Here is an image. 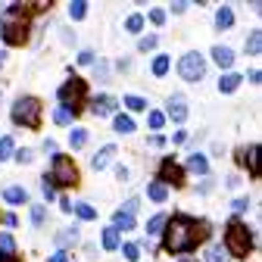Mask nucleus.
Instances as JSON below:
<instances>
[{
  "label": "nucleus",
  "instance_id": "1",
  "mask_svg": "<svg viewBox=\"0 0 262 262\" xmlns=\"http://www.w3.org/2000/svg\"><path fill=\"white\" fill-rule=\"evenodd\" d=\"M166 225H169L166 228V250L169 253H184V250H190L196 241L206 234V228L203 225H193L190 219H172Z\"/></svg>",
  "mask_w": 262,
  "mask_h": 262
},
{
  "label": "nucleus",
  "instance_id": "2",
  "mask_svg": "<svg viewBox=\"0 0 262 262\" xmlns=\"http://www.w3.org/2000/svg\"><path fill=\"white\" fill-rule=\"evenodd\" d=\"M250 247H253V234L247 231V225H241V222L228 225V231H225V253L244 259L250 253Z\"/></svg>",
  "mask_w": 262,
  "mask_h": 262
},
{
  "label": "nucleus",
  "instance_id": "3",
  "mask_svg": "<svg viewBox=\"0 0 262 262\" xmlns=\"http://www.w3.org/2000/svg\"><path fill=\"white\" fill-rule=\"evenodd\" d=\"M13 122L16 125H25V128H38L41 122V103L35 97H19L13 103Z\"/></svg>",
  "mask_w": 262,
  "mask_h": 262
},
{
  "label": "nucleus",
  "instance_id": "4",
  "mask_svg": "<svg viewBox=\"0 0 262 262\" xmlns=\"http://www.w3.org/2000/svg\"><path fill=\"white\" fill-rule=\"evenodd\" d=\"M203 72H206V59H203L200 53H184V56H181V62H178V75H181L184 81H200Z\"/></svg>",
  "mask_w": 262,
  "mask_h": 262
},
{
  "label": "nucleus",
  "instance_id": "5",
  "mask_svg": "<svg viewBox=\"0 0 262 262\" xmlns=\"http://www.w3.org/2000/svg\"><path fill=\"white\" fill-rule=\"evenodd\" d=\"M50 181H53V187H56V184H75V181H78V169H75V162H72L69 156H56V159H53Z\"/></svg>",
  "mask_w": 262,
  "mask_h": 262
},
{
  "label": "nucleus",
  "instance_id": "6",
  "mask_svg": "<svg viewBox=\"0 0 262 262\" xmlns=\"http://www.w3.org/2000/svg\"><path fill=\"white\" fill-rule=\"evenodd\" d=\"M81 97H84V81L81 78H72V81H66L59 88V103H62V110H72L75 113V103H81Z\"/></svg>",
  "mask_w": 262,
  "mask_h": 262
},
{
  "label": "nucleus",
  "instance_id": "7",
  "mask_svg": "<svg viewBox=\"0 0 262 262\" xmlns=\"http://www.w3.org/2000/svg\"><path fill=\"white\" fill-rule=\"evenodd\" d=\"M166 116L172 119V122H184L187 119V100L181 94H172L169 97V106H166Z\"/></svg>",
  "mask_w": 262,
  "mask_h": 262
},
{
  "label": "nucleus",
  "instance_id": "8",
  "mask_svg": "<svg viewBox=\"0 0 262 262\" xmlns=\"http://www.w3.org/2000/svg\"><path fill=\"white\" fill-rule=\"evenodd\" d=\"M4 38H7L10 44H22V41L28 38V28H25V22H10V25L4 28Z\"/></svg>",
  "mask_w": 262,
  "mask_h": 262
},
{
  "label": "nucleus",
  "instance_id": "9",
  "mask_svg": "<svg viewBox=\"0 0 262 262\" xmlns=\"http://www.w3.org/2000/svg\"><path fill=\"white\" fill-rule=\"evenodd\" d=\"M116 106H119V103L113 100V97L103 94V97H97V100L91 103V113H94V116H110V113H116Z\"/></svg>",
  "mask_w": 262,
  "mask_h": 262
},
{
  "label": "nucleus",
  "instance_id": "10",
  "mask_svg": "<svg viewBox=\"0 0 262 262\" xmlns=\"http://www.w3.org/2000/svg\"><path fill=\"white\" fill-rule=\"evenodd\" d=\"M241 78H244V75H237V72H225V75L219 78V91H222V94L237 91V88H241Z\"/></svg>",
  "mask_w": 262,
  "mask_h": 262
},
{
  "label": "nucleus",
  "instance_id": "11",
  "mask_svg": "<svg viewBox=\"0 0 262 262\" xmlns=\"http://www.w3.org/2000/svg\"><path fill=\"white\" fill-rule=\"evenodd\" d=\"M113 153H116V147H113V144H106L100 153H97V156L91 159V166H94L97 172H100V169H106V166H110V159H113Z\"/></svg>",
  "mask_w": 262,
  "mask_h": 262
},
{
  "label": "nucleus",
  "instance_id": "12",
  "mask_svg": "<svg viewBox=\"0 0 262 262\" xmlns=\"http://www.w3.org/2000/svg\"><path fill=\"white\" fill-rule=\"evenodd\" d=\"M162 181H172V184H181L184 178H181V169L175 166V162H162Z\"/></svg>",
  "mask_w": 262,
  "mask_h": 262
},
{
  "label": "nucleus",
  "instance_id": "13",
  "mask_svg": "<svg viewBox=\"0 0 262 262\" xmlns=\"http://www.w3.org/2000/svg\"><path fill=\"white\" fill-rule=\"evenodd\" d=\"M113 228H116V231H131V228H135V215H128V212H116L113 215Z\"/></svg>",
  "mask_w": 262,
  "mask_h": 262
},
{
  "label": "nucleus",
  "instance_id": "14",
  "mask_svg": "<svg viewBox=\"0 0 262 262\" xmlns=\"http://www.w3.org/2000/svg\"><path fill=\"white\" fill-rule=\"evenodd\" d=\"M247 53H250V56H259V53H262V31H259V28L250 31V38H247Z\"/></svg>",
  "mask_w": 262,
  "mask_h": 262
},
{
  "label": "nucleus",
  "instance_id": "15",
  "mask_svg": "<svg viewBox=\"0 0 262 262\" xmlns=\"http://www.w3.org/2000/svg\"><path fill=\"white\" fill-rule=\"evenodd\" d=\"M4 200L13 203V206H19V203L28 200V193H25V187H7V190H4Z\"/></svg>",
  "mask_w": 262,
  "mask_h": 262
},
{
  "label": "nucleus",
  "instance_id": "16",
  "mask_svg": "<svg viewBox=\"0 0 262 262\" xmlns=\"http://www.w3.org/2000/svg\"><path fill=\"white\" fill-rule=\"evenodd\" d=\"M212 59H215V62L222 66V69H228V66L234 62V53L228 50V47H212Z\"/></svg>",
  "mask_w": 262,
  "mask_h": 262
},
{
  "label": "nucleus",
  "instance_id": "17",
  "mask_svg": "<svg viewBox=\"0 0 262 262\" xmlns=\"http://www.w3.org/2000/svg\"><path fill=\"white\" fill-rule=\"evenodd\" d=\"M147 193H150L153 203H166V196H169V190H166V184H162V181H153V184L147 187Z\"/></svg>",
  "mask_w": 262,
  "mask_h": 262
},
{
  "label": "nucleus",
  "instance_id": "18",
  "mask_svg": "<svg viewBox=\"0 0 262 262\" xmlns=\"http://www.w3.org/2000/svg\"><path fill=\"white\" fill-rule=\"evenodd\" d=\"M187 169H190V172H196V175H206V169H209V162H206V156H200V153H193V156L187 159Z\"/></svg>",
  "mask_w": 262,
  "mask_h": 262
},
{
  "label": "nucleus",
  "instance_id": "19",
  "mask_svg": "<svg viewBox=\"0 0 262 262\" xmlns=\"http://www.w3.org/2000/svg\"><path fill=\"white\" fill-rule=\"evenodd\" d=\"M244 162H247V169H250V175H259V147H256V144H253V147L247 150Z\"/></svg>",
  "mask_w": 262,
  "mask_h": 262
},
{
  "label": "nucleus",
  "instance_id": "20",
  "mask_svg": "<svg viewBox=\"0 0 262 262\" xmlns=\"http://www.w3.org/2000/svg\"><path fill=\"white\" fill-rule=\"evenodd\" d=\"M215 25H219V28H231V25H234V13L228 10V7H222V10L215 13Z\"/></svg>",
  "mask_w": 262,
  "mask_h": 262
},
{
  "label": "nucleus",
  "instance_id": "21",
  "mask_svg": "<svg viewBox=\"0 0 262 262\" xmlns=\"http://www.w3.org/2000/svg\"><path fill=\"white\" fill-rule=\"evenodd\" d=\"M103 250H119V231L116 228H103Z\"/></svg>",
  "mask_w": 262,
  "mask_h": 262
},
{
  "label": "nucleus",
  "instance_id": "22",
  "mask_svg": "<svg viewBox=\"0 0 262 262\" xmlns=\"http://www.w3.org/2000/svg\"><path fill=\"white\" fill-rule=\"evenodd\" d=\"M84 13H88V0H72L69 4V16L72 19H84Z\"/></svg>",
  "mask_w": 262,
  "mask_h": 262
},
{
  "label": "nucleus",
  "instance_id": "23",
  "mask_svg": "<svg viewBox=\"0 0 262 262\" xmlns=\"http://www.w3.org/2000/svg\"><path fill=\"white\" fill-rule=\"evenodd\" d=\"M166 222H169L166 215H153V219L147 222V234H159L162 228H166Z\"/></svg>",
  "mask_w": 262,
  "mask_h": 262
},
{
  "label": "nucleus",
  "instance_id": "24",
  "mask_svg": "<svg viewBox=\"0 0 262 262\" xmlns=\"http://www.w3.org/2000/svg\"><path fill=\"white\" fill-rule=\"evenodd\" d=\"M116 131H122V135H131V131H135V122L119 113V116H116Z\"/></svg>",
  "mask_w": 262,
  "mask_h": 262
},
{
  "label": "nucleus",
  "instance_id": "25",
  "mask_svg": "<svg viewBox=\"0 0 262 262\" xmlns=\"http://www.w3.org/2000/svg\"><path fill=\"white\" fill-rule=\"evenodd\" d=\"M122 103H125L128 110H135V113L147 106V100H144V97H138V94H128V97H125V100H122Z\"/></svg>",
  "mask_w": 262,
  "mask_h": 262
},
{
  "label": "nucleus",
  "instance_id": "26",
  "mask_svg": "<svg viewBox=\"0 0 262 262\" xmlns=\"http://www.w3.org/2000/svg\"><path fill=\"white\" fill-rule=\"evenodd\" d=\"M72 119H75L72 110H62V106H59V110L53 113V122H56V125H72Z\"/></svg>",
  "mask_w": 262,
  "mask_h": 262
},
{
  "label": "nucleus",
  "instance_id": "27",
  "mask_svg": "<svg viewBox=\"0 0 262 262\" xmlns=\"http://www.w3.org/2000/svg\"><path fill=\"white\" fill-rule=\"evenodd\" d=\"M13 150H16L13 138H0V162H4V159H10V156H13Z\"/></svg>",
  "mask_w": 262,
  "mask_h": 262
},
{
  "label": "nucleus",
  "instance_id": "28",
  "mask_svg": "<svg viewBox=\"0 0 262 262\" xmlns=\"http://www.w3.org/2000/svg\"><path fill=\"white\" fill-rule=\"evenodd\" d=\"M206 262H228V253L222 247H209L206 250Z\"/></svg>",
  "mask_w": 262,
  "mask_h": 262
},
{
  "label": "nucleus",
  "instance_id": "29",
  "mask_svg": "<svg viewBox=\"0 0 262 262\" xmlns=\"http://www.w3.org/2000/svg\"><path fill=\"white\" fill-rule=\"evenodd\" d=\"M84 141H88V131H84V128H72L69 144H72V147H84Z\"/></svg>",
  "mask_w": 262,
  "mask_h": 262
},
{
  "label": "nucleus",
  "instance_id": "30",
  "mask_svg": "<svg viewBox=\"0 0 262 262\" xmlns=\"http://www.w3.org/2000/svg\"><path fill=\"white\" fill-rule=\"evenodd\" d=\"M125 28L131 31V35H138V31L144 28V16H138V13H135V16H128V22H125Z\"/></svg>",
  "mask_w": 262,
  "mask_h": 262
},
{
  "label": "nucleus",
  "instance_id": "31",
  "mask_svg": "<svg viewBox=\"0 0 262 262\" xmlns=\"http://www.w3.org/2000/svg\"><path fill=\"white\" fill-rule=\"evenodd\" d=\"M56 241H59L62 247H66V244H75V241H78V231H75V228H66V231L56 234Z\"/></svg>",
  "mask_w": 262,
  "mask_h": 262
},
{
  "label": "nucleus",
  "instance_id": "32",
  "mask_svg": "<svg viewBox=\"0 0 262 262\" xmlns=\"http://www.w3.org/2000/svg\"><path fill=\"white\" fill-rule=\"evenodd\" d=\"M122 253H125V259H128V262H138L141 247H138V244H125V247H122Z\"/></svg>",
  "mask_w": 262,
  "mask_h": 262
},
{
  "label": "nucleus",
  "instance_id": "33",
  "mask_svg": "<svg viewBox=\"0 0 262 262\" xmlns=\"http://www.w3.org/2000/svg\"><path fill=\"white\" fill-rule=\"evenodd\" d=\"M169 72V56H156L153 62V75H166Z\"/></svg>",
  "mask_w": 262,
  "mask_h": 262
},
{
  "label": "nucleus",
  "instance_id": "34",
  "mask_svg": "<svg viewBox=\"0 0 262 262\" xmlns=\"http://www.w3.org/2000/svg\"><path fill=\"white\" fill-rule=\"evenodd\" d=\"M75 212H78V219H94V215H97V209H94L91 203H78Z\"/></svg>",
  "mask_w": 262,
  "mask_h": 262
},
{
  "label": "nucleus",
  "instance_id": "35",
  "mask_svg": "<svg viewBox=\"0 0 262 262\" xmlns=\"http://www.w3.org/2000/svg\"><path fill=\"white\" fill-rule=\"evenodd\" d=\"M44 219H47V209H44V206H31V222H35V225H44Z\"/></svg>",
  "mask_w": 262,
  "mask_h": 262
},
{
  "label": "nucleus",
  "instance_id": "36",
  "mask_svg": "<svg viewBox=\"0 0 262 262\" xmlns=\"http://www.w3.org/2000/svg\"><path fill=\"white\" fill-rule=\"evenodd\" d=\"M94 75H97V81H110V66H106V62H97Z\"/></svg>",
  "mask_w": 262,
  "mask_h": 262
},
{
  "label": "nucleus",
  "instance_id": "37",
  "mask_svg": "<svg viewBox=\"0 0 262 262\" xmlns=\"http://www.w3.org/2000/svg\"><path fill=\"white\" fill-rule=\"evenodd\" d=\"M153 47H156V38H153V35L141 38V44H138V50H141V53H147V50H153Z\"/></svg>",
  "mask_w": 262,
  "mask_h": 262
},
{
  "label": "nucleus",
  "instance_id": "38",
  "mask_svg": "<svg viewBox=\"0 0 262 262\" xmlns=\"http://www.w3.org/2000/svg\"><path fill=\"white\" fill-rule=\"evenodd\" d=\"M0 250H4V256L13 253V237H10V234H0Z\"/></svg>",
  "mask_w": 262,
  "mask_h": 262
},
{
  "label": "nucleus",
  "instance_id": "39",
  "mask_svg": "<svg viewBox=\"0 0 262 262\" xmlns=\"http://www.w3.org/2000/svg\"><path fill=\"white\" fill-rule=\"evenodd\" d=\"M150 22L162 25V22H166V10H150Z\"/></svg>",
  "mask_w": 262,
  "mask_h": 262
},
{
  "label": "nucleus",
  "instance_id": "40",
  "mask_svg": "<svg viewBox=\"0 0 262 262\" xmlns=\"http://www.w3.org/2000/svg\"><path fill=\"white\" fill-rule=\"evenodd\" d=\"M162 122H166L162 113H150V128H162Z\"/></svg>",
  "mask_w": 262,
  "mask_h": 262
},
{
  "label": "nucleus",
  "instance_id": "41",
  "mask_svg": "<svg viewBox=\"0 0 262 262\" xmlns=\"http://www.w3.org/2000/svg\"><path fill=\"white\" fill-rule=\"evenodd\" d=\"M41 187H44V196H47V200H50V196L56 193V187H53V181H50L47 175H44V184H41Z\"/></svg>",
  "mask_w": 262,
  "mask_h": 262
},
{
  "label": "nucleus",
  "instance_id": "42",
  "mask_svg": "<svg viewBox=\"0 0 262 262\" xmlns=\"http://www.w3.org/2000/svg\"><path fill=\"white\" fill-rule=\"evenodd\" d=\"M31 159H35V153H31V150H19L16 153V162H31Z\"/></svg>",
  "mask_w": 262,
  "mask_h": 262
},
{
  "label": "nucleus",
  "instance_id": "43",
  "mask_svg": "<svg viewBox=\"0 0 262 262\" xmlns=\"http://www.w3.org/2000/svg\"><path fill=\"white\" fill-rule=\"evenodd\" d=\"M78 62H81V66H91V62H94V53H91V50H81V53H78Z\"/></svg>",
  "mask_w": 262,
  "mask_h": 262
},
{
  "label": "nucleus",
  "instance_id": "44",
  "mask_svg": "<svg viewBox=\"0 0 262 262\" xmlns=\"http://www.w3.org/2000/svg\"><path fill=\"white\" fill-rule=\"evenodd\" d=\"M231 206H234V212H247V209H250V203L244 200V196H241V200H234Z\"/></svg>",
  "mask_w": 262,
  "mask_h": 262
},
{
  "label": "nucleus",
  "instance_id": "45",
  "mask_svg": "<svg viewBox=\"0 0 262 262\" xmlns=\"http://www.w3.org/2000/svg\"><path fill=\"white\" fill-rule=\"evenodd\" d=\"M50 262H69V259H66V253L59 250V253H53V256H50Z\"/></svg>",
  "mask_w": 262,
  "mask_h": 262
},
{
  "label": "nucleus",
  "instance_id": "46",
  "mask_svg": "<svg viewBox=\"0 0 262 262\" xmlns=\"http://www.w3.org/2000/svg\"><path fill=\"white\" fill-rule=\"evenodd\" d=\"M44 150H47V153H56V141L47 138V141H44Z\"/></svg>",
  "mask_w": 262,
  "mask_h": 262
},
{
  "label": "nucleus",
  "instance_id": "47",
  "mask_svg": "<svg viewBox=\"0 0 262 262\" xmlns=\"http://www.w3.org/2000/svg\"><path fill=\"white\" fill-rule=\"evenodd\" d=\"M250 81H253V84H259V81H262V72H259V69H256V72H250Z\"/></svg>",
  "mask_w": 262,
  "mask_h": 262
},
{
  "label": "nucleus",
  "instance_id": "48",
  "mask_svg": "<svg viewBox=\"0 0 262 262\" xmlns=\"http://www.w3.org/2000/svg\"><path fill=\"white\" fill-rule=\"evenodd\" d=\"M116 178H122V181H125V178H128V169H125V166H119V169H116Z\"/></svg>",
  "mask_w": 262,
  "mask_h": 262
},
{
  "label": "nucleus",
  "instance_id": "49",
  "mask_svg": "<svg viewBox=\"0 0 262 262\" xmlns=\"http://www.w3.org/2000/svg\"><path fill=\"white\" fill-rule=\"evenodd\" d=\"M0 62H4V53H0Z\"/></svg>",
  "mask_w": 262,
  "mask_h": 262
},
{
  "label": "nucleus",
  "instance_id": "50",
  "mask_svg": "<svg viewBox=\"0 0 262 262\" xmlns=\"http://www.w3.org/2000/svg\"><path fill=\"white\" fill-rule=\"evenodd\" d=\"M10 262H13V259H10Z\"/></svg>",
  "mask_w": 262,
  "mask_h": 262
}]
</instances>
